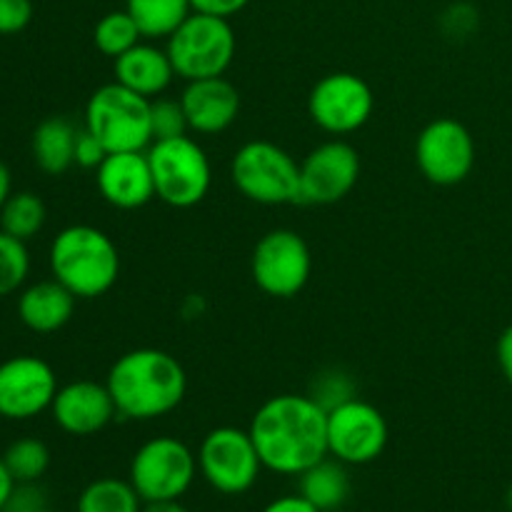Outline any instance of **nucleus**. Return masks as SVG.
I'll return each instance as SVG.
<instances>
[{"label": "nucleus", "instance_id": "obj_1", "mask_svg": "<svg viewBox=\"0 0 512 512\" xmlns=\"http://www.w3.org/2000/svg\"><path fill=\"white\" fill-rule=\"evenodd\" d=\"M260 463L278 475H300L328 458V410L310 395L265 400L248 428Z\"/></svg>", "mask_w": 512, "mask_h": 512}, {"label": "nucleus", "instance_id": "obj_2", "mask_svg": "<svg viewBox=\"0 0 512 512\" xmlns=\"http://www.w3.org/2000/svg\"><path fill=\"white\" fill-rule=\"evenodd\" d=\"M105 385L118 415L128 420H158L183 403L188 375L175 355L158 348H138L115 360Z\"/></svg>", "mask_w": 512, "mask_h": 512}, {"label": "nucleus", "instance_id": "obj_3", "mask_svg": "<svg viewBox=\"0 0 512 512\" xmlns=\"http://www.w3.org/2000/svg\"><path fill=\"white\" fill-rule=\"evenodd\" d=\"M50 273L78 300L108 293L120 275L118 245L95 225H68L50 243Z\"/></svg>", "mask_w": 512, "mask_h": 512}, {"label": "nucleus", "instance_id": "obj_4", "mask_svg": "<svg viewBox=\"0 0 512 512\" xmlns=\"http://www.w3.org/2000/svg\"><path fill=\"white\" fill-rule=\"evenodd\" d=\"M175 75L183 80L220 78L233 65L238 40L228 18L205 13H190L178 28L165 38Z\"/></svg>", "mask_w": 512, "mask_h": 512}, {"label": "nucleus", "instance_id": "obj_5", "mask_svg": "<svg viewBox=\"0 0 512 512\" xmlns=\"http://www.w3.org/2000/svg\"><path fill=\"white\" fill-rule=\"evenodd\" d=\"M150 105L153 100L113 80L108 85H100L88 98L85 128L105 145L108 153L148 150L153 145Z\"/></svg>", "mask_w": 512, "mask_h": 512}, {"label": "nucleus", "instance_id": "obj_6", "mask_svg": "<svg viewBox=\"0 0 512 512\" xmlns=\"http://www.w3.org/2000/svg\"><path fill=\"white\" fill-rule=\"evenodd\" d=\"M233 185L260 205L300 203V163L270 140L240 145L230 163Z\"/></svg>", "mask_w": 512, "mask_h": 512}, {"label": "nucleus", "instance_id": "obj_7", "mask_svg": "<svg viewBox=\"0 0 512 512\" xmlns=\"http://www.w3.org/2000/svg\"><path fill=\"white\" fill-rule=\"evenodd\" d=\"M153 170L155 198L170 208H193L208 195L213 183L208 153L190 135L170 140H155L148 148Z\"/></svg>", "mask_w": 512, "mask_h": 512}, {"label": "nucleus", "instance_id": "obj_8", "mask_svg": "<svg viewBox=\"0 0 512 512\" xmlns=\"http://www.w3.org/2000/svg\"><path fill=\"white\" fill-rule=\"evenodd\" d=\"M198 475V455L173 435H158L135 450L128 480L143 503L180 500Z\"/></svg>", "mask_w": 512, "mask_h": 512}, {"label": "nucleus", "instance_id": "obj_9", "mask_svg": "<svg viewBox=\"0 0 512 512\" xmlns=\"http://www.w3.org/2000/svg\"><path fill=\"white\" fill-rule=\"evenodd\" d=\"M198 470L215 493L243 495L258 483L263 463L248 430L223 425L200 443Z\"/></svg>", "mask_w": 512, "mask_h": 512}, {"label": "nucleus", "instance_id": "obj_10", "mask_svg": "<svg viewBox=\"0 0 512 512\" xmlns=\"http://www.w3.org/2000/svg\"><path fill=\"white\" fill-rule=\"evenodd\" d=\"M313 255L303 235L278 228L258 240L250 260L255 285L270 298H295L308 285Z\"/></svg>", "mask_w": 512, "mask_h": 512}, {"label": "nucleus", "instance_id": "obj_11", "mask_svg": "<svg viewBox=\"0 0 512 512\" xmlns=\"http://www.w3.org/2000/svg\"><path fill=\"white\" fill-rule=\"evenodd\" d=\"M375 108L370 85L355 73H330L313 85L308 115L330 135H350L363 128Z\"/></svg>", "mask_w": 512, "mask_h": 512}, {"label": "nucleus", "instance_id": "obj_12", "mask_svg": "<svg viewBox=\"0 0 512 512\" xmlns=\"http://www.w3.org/2000/svg\"><path fill=\"white\" fill-rule=\"evenodd\" d=\"M415 163L435 185H458L475 168V140L460 120L438 118L425 125L415 143Z\"/></svg>", "mask_w": 512, "mask_h": 512}, {"label": "nucleus", "instance_id": "obj_13", "mask_svg": "<svg viewBox=\"0 0 512 512\" xmlns=\"http://www.w3.org/2000/svg\"><path fill=\"white\" fill-rule=\"evenodd\" d=\"M388 445V423L375 405L353 398L328 410V455L345 465H368Z\"/></svg>", "mask_w": 512, "mask_h": 512}, {"label": "nucleus", "instance_id": "obj_14", "mask_svg": "<svg viewBox=\"0 0 512 512\" xmlns=\"http://www.w3.org/2000/svg\"><path fill=\"white\" fill-rule=\"evenodd\" d=\"M58 375L35 355H15L0 363V418L33 420L50 410L58 393Z\"/></svg>", "mask_w": 512, "mask_h": 512}, {"label": "nucleus", "instance_id": "obj_15", "mask_svg": "<svg viewBox=\"0 0 512 512\" xmlns=\"http://www.w3.org/2000/svg\"><path fill=\"white\" fill-rule=\"evenodd\" d=\"M360 155L345 140H328L310 150L300 163V203L333 205L355 188Z\"/></svg>", "mask_w": 512, "mask_h": 512}, {"label": "nucleus", "instance_id": "obj_16", "mask_svg": "<svg viewBox=\"0 0 512 512\" xmlns=\"http://www.w3.org/2000/svg\"><path fill=\"white\" fill-rule=\"evenodd\" d=\"M50 415L63 433L88 438V435H98L100 430L108 428L118 415V408H115V400L105 383L73 380V383L58 388L53 405H50Z\"/></svg>", "mask_w": 512, "mask_h": 512}, {"label": "nucleus", "instance_id": "obj_17", "mask_svg": "<svg viewBox=\"0 0 512 512\" xmlns=\"http://www.w3.org/2000/svg\"><path fill=\"white\" fill-rule=\"evenodd\" d=\"M95 183L105 203L113 208L135 210L148 205L155 198L148 150L108 153V158L95 170Z\"/></svg>", "mask_w": 512, "mask_h": 512}, {"label": "nucleus", "instance_id": "obj_18", "mask_svg": "<svg viewBox=\"0 0 512 512\" xmlns=\"http://www.w3.org/2000/svg\"><path fill=\"white\" fill-rule=\"evenodd\" d=\"M180 103H183L190 133L198 135L225 133L240 115L238 88L223 75L190 80L180 95Z\"/></svg>", "mask_w": 512, "mask_h": 512}, {"label": "nucleus", "instance_id": "obj_19", "mask_svg": "<svg viewBox=\"0 0 512 512\" xmlns=\"http://www.w3.org/2000/svg\"><path fill=\"white\" fill-rule=\"evenodd\" d=\"M113 63L115 83L125 85L128 90L148 100L160 98L175 78V68L170 63L168 50L158 48L153 43H143V40L135 48H130L128 53L115 58Z\"/></svg>", "mask_w": 512, "mask_h": 512}, {"label": "nucleus", "instance_id": "obj_20", "mask_svg": "<svg viewBox=\"0 0 512 512\" xmlns=\"http://www.w3.org/2000/svg\"><path fill=\"white\" fill-rule=\"evenodd\" d=\"M75 298L58 280H40L28 285L18 295V318L28 330L38 335L58 333L70 323L75 313Z\"/></svg>", "mask_w": 512, "mask_h": 512}, {"label": "nucleus", "instance_id": "obj_21", "mask_svg": "<svg viewBox=\"0 0 512 512\" xmlns=\"http://www.w3.org/2000/svg\"><path fill=\"white\" fill-rule=\"evenodd\" d=\"M78 130L63 115H50L33 133V158L43 173L63 175L75 165V140Z\"/></svg>", "mask_w": 512, "mask_h": 512}, {"label": "nucleus", "instance_id": "obj_22", "mask_svg": "<svg viewBox=\"0 0 512 512\" xmlns=\"http://www.w3.org/2000/svg\"><path fill=\"white\" fill-rule=\"evenodd\" d=\"M298 478L300 495L308 498L320 512L338 510L350 495L348 470H345V463H340V460L335 458H323L320 463H315L313 468L300 473Z\"/></svg>", "mask_w": 512, "mask_h": 512}, {"label": "nucleus", "instance_id": "obj_23", "mask_svg": "<svg viewBox=\"0 0 512 512\" xmlns=\"http://www.w3.org/2000/svg\"><path fill=\"white\" fill-rule=\"evenodd\" d=\"M125 10L133 15L143 38L160 40L170 38V33L193 13V5L190 0H125Z\"/></svg>", "mask_w": 512, "mask_h": 512}, {"label": "nucleus", "instance_id": "obj_24", "mask_svg": "<svg viewBox=\"0 0 512 512\" xmlns=\"http://www.w3.org/2000/svg\"><path fill=\"white\" fill-rule=\"evenodd\" d=\"M143 505L130 480L98 478L78 495L75 512H143Z\"/></svg>", "mask_w": 512, "mask_h": 512}, {"label": "nucleus", "instance_id": "obj_25", "mask_svg": "<svg viewBox=\"0 0 512 512\" xmlns=\"http://www.w3.org/2000/svg\"><path fill=\"white\" fill-rule=\"evenodd\" d=\"M45 220H48V208L43 198L30 190L13 193L0 210V230L23 243L33 240L43 230Z\"/></svg>", "mask_w": 512, "mask_h": 512}, {"label": "nucleus", "instance_id": "obj_26", "mask_svg": "<svg viewBox=\"0 0 512 512\" xmlns=\"http://www.w3.org/2000/svg\"><path fill=\"white\" fill-rule=\"evenodd\" d=\"M143 40L138 23L133 20V15L128 10H110L103 18L95 23L93 30V43L108 58H120L123 53H128L130 48Z\"/></svg>", "mask_w": 512, "mask_h": 512}, {"label": "nucleus", "instance_id": "obj_27", "mask_svg": "<svg viewBox=\"0 0 512 512\" xmlns=\"http://www.w3.org/2000/svg\"><path fill=\"white\" fill-rule=\"evenodd\" d=\"M3 463L15 483H38L50 468V450L38 438H18L5 448Z\"/></svg>", "mask_w": 512, "mask_h": 512}, {"label": "nucleus", "instance_id": "obj_28", "mask_svg": "<svg viewBox=\"0 0 512 512\" xmlns=\"http://www.w3.org/2000/svg\"><path fill=\"white\" fill-rule=\"evenodd\" d=\"M30 275L28 243L0 230V298L23 290Z\"/></svg>", "mask_w": 512, "mask_h": 512}, {"label": "nucleus", "instance_id": "obj_29", "mask_svg": "<svg viewBox=\"0 0 512 512\" xmlns=\"http://www.w3.org/2000/svg\"><path fill=\"white\" fill-rule=\"evenodd\" d=\"M150 123H153V143L155 140H170L190 133L180 98H155L153 105H150Z\"/></svg>", "mask_w": 512, "mask_h": 512}, {"label": "nucleus", "instance_id": "obj_30", "mask_svg": "<svg viewBox=\"0 0 512 512\" xmlns=\"http://www.w3.org/2000/svg\"><path fill=\"white\" fill-rule=\"evenodd\" d=\"M308 395L315 403L323 405L325 410H333L338 408V405L348 403V400L358 398V395H355V383L348 375L340 373V370H330V373L318 375Z\"/></svg>", "mask_w": 512, "mask_h": 512}, {"label": "nucleus", "instance_id": "obj_31", "mask_svg": "<svg viewBox=\"0 0 512 512\" xmlns=\"http://www.w3.org/2000/svg\"><path fill=\"white\" fill-rule=\"evenodd\" d=\"M33 20V0H0V35H15Z\"/></svg>", "mask_w": 512, "mask_h": 512}, {"label": "nucleus", "instance_id": "obj_32", "mask_svg": "<svg viewBox=\"0 0 512 512\" xmlns=\"http://www.w3.org/2000/svg\"><path fill=\"white\" fill-rule=\"evenodd\" d=\"M108 158V150L105 145L90 133L88 128L78 130V140H75V165L85 170H98V165Z\"/></svg>", "mask_w": 512, "mask_h": 512}, {"label": "nucleus", "instance_id": "obj_33", "mask_svg": "<svg viewBox=\"0 0 512 512\" xmlns=\"http://www.w3.org/2000/svg\"><path fill=\"white\" fill-rule=\"evenodd\" d=\"M45 510V493L38 483H15L8 503L0 512H40Z\"/></svg>", "mask_w": 512, "mask_h": 512}, {"label": "nucleus", "instance_id": "obj_34", "mask_svg": "<svg viewBox=\"0 0 512 512\" xmlns=\"http://www.w3.org/2000/svg\"><path fill=\"white\" fill-rule=\"evenodd\" d=\"M248 3L250 0H190L195 13L218 15V18H228V20L233 18V15H238Z\"/></svg>", "mask_w": 512, "mask_h": 512}, {"label": "nucleus", "instance_id": "obj_35", "mask_svg": "<svg viewBox=\"0 0 512 512\" xmlns=\"http://www.w3.org/2000/svg\"><path fill=\"white\" fill-rule=\"evenodd\" d=\"M263 512H320L310 503L308 498H303L300 493L295 495H283V498H275L265 505Z\"/></svg>", "mask_w": 512, "mask_h": 512}, {"label": "nucleus", "instance_id": "obj_36", "mask_svg": "<svg viewBox=\"0 0 512 512\" xmlns=\"http://www.w3.org/2000/svg\"><path fill=\"white\" fill-rule=\"evenodd\" d=\"M498 365L505 380L512 385V325H508L498 338Z\"/></svg>", "mask_w": 512, "mask_h": 512}, {"label": "nucleus", "instance_id": "obj_37", "mask_svg": "<svg viewBox=\"0 0 512 512\" xmlns=\"http://www.w3.org/2000/svg\"><path fill=\"white\" fill-rule=\"evenodd\" d=\"M13 488H15V480H13V475H10V470L5 468L3 455H0V510H3V505L8 503Z\"/></svg>", "mask_w": 512, "mask_h": 512}, {"label": "nucleus", "instance_id": "obj_38", "mask_svg": "<svg viewBox=\"0 0 512 512\" xmlns=\"http://www.w3.org/2000/svg\"><path fill=\"white\" fill-rule=\"evenodd\" d=\"M13 195V175H10V168L8 165L0 160V210H3L5 200Z\"/></svg>", "mask_w": 512, "mask_h": 512}, {"label": "nucleus", "instance_id": "obj_39", "mask_svg": "<svg viewBox=\"0 0 512 512\" xmlns=\"http://www.w3.org/2000/svg\"><path fill=\"white\" fill-rule=\"evenodd\" d=\"M143 512H190L180 500H160V503H145Z\"/></svg>", "mask_w": 512, "mask_h": 512}, {"label": "nucleus", "instance_id": "obj_40", "mask_svg": "<svg viewBox=\"0 0 512 512\" xmlns=\"http://www.w3.org/2000/svg\"><path fill=\"white\" fill-rule=\"evenodd\" d=\"M505 503H508V510L512 512V485H510V490H508V495H505Z\"/></svg>", "mask_w": 512, "mask_h": 512}, {"label": "nucleus", "instance_id": "obj_41", "mask_svg": "<svg viewBox=\"0 0 512 512\" xmlns=\"http://www.w3.org/2000/svg\"><path fill=\"white\" fill-rule=\"evenodd\" d=\"M40 512H55V510H48V508H45V510H40Z\"/></svg>", "mask_w": 512, "mask_h": 512}, {"label": "nucleus", "instance_id": "obj_42", "mask_svg": "<svg viewBox=\"0 0 512 512\" xmlns=\"http://www.w3.org/2000/svg\"><path fill=\"white\" fill-rule=\"evenodd\" d=\"M0 420H3V418H0Z\"/></svg>", "mask_w": 512, "mask_h": 512}]
</instances>
